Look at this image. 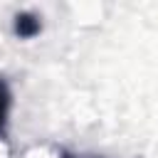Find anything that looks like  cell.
<instances>
[{
	"label": "cell",
	"mask_w": 158,
	"mask_h": 158,
	"mask_svg": "<svg viewBox=\"0 0 158 158\" xmlns=\"http://www.w3.org/2000/svg\"><path fill=\"white\" fill-rule=\"evenodd\" d=\"M12 32L20 37V40H32L42 32V17L30 12V10H22L12 17Z\"/></svg>",
	"instance_id": "1"
},
{
	"label": "cell",
	"mask_w": 158,
	"mask_h": 158,
	"mask_svg": "<svg viewBox=\"0 0 158 158\" xmlns=\"http://www.w3.org/2000/svg\"><path fill=\"white\" fill-rule=\"evenodd\" d=\"M10 106H12V94L7 84L0 77V138H7V123H10Z\"/></svg>",
	"instance_id": "2"
},
{
	"label": "cell",
	"mask_w": 158,
	"mask_h": 158,
	"mask_svg": "<svg viewBox=\"0 0 158 158\" xmlns=\"http://www.w3.org/2000/svg\"><path fill=\"white\" fill-rule=\"evenodd\" d=\"M62 158H79V156H72V153H67V151H64V153H62Z\"/></svg>",
	"instance_id": "3"
}]
</instances>
